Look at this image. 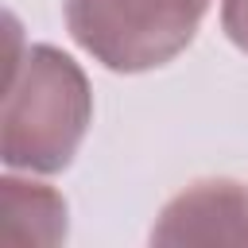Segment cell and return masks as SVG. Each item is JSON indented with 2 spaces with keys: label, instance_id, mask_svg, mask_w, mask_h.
I'll return each mask as SVG.
<instances>
[{
  "label": "cell",
  "instance_id": "obj_1",
  "mask_svg": "<svg viewBox=\"0 0 248 248\" xmlns=\"http://www.w3.org/2000/svg\"><path fill=\"white\" fill-rule=\"evenodd\" d=\"M93 124L85 70L50 43H31L8 66L4 93V167L58 174L74 163Z\"/></svg>",
  "mask_w": 248,
  "mask_h": 248
},
{
  "label": "cell",
  "instance_id": "obj_2",
  "mask_svg": "<svg viewBox=\"0 0 248 248\" xmlns=\"http://www.w3.org/2000/svg\"><path fill=\"white\" fill-rule=\"evenodd\" d=\"M209 0H62L70 39L112 74L174 62L198 35Z\"/></svg>",
  "mask_w": 248,
  "mask_h": 248
},
{
  "label": "cell",
  "instance_id": "obj_3",
  "mask_svg": "<svg viewBox=\"0 0 248 248\" xmlns=\"http://www.w3.org/2000/svg\"><path fill=\"white\" fill-rule=\"evenodd\" d=\"M151 244H248V186L236 178L186 186L155 217Z\"/></svg>",
  "mask_w": 248,
  "mask_h": 248
},
{
  "label": "cell",
  "instance_id": "obj_4",
  "mask_svg": "<svg viewBox=\"0 0 248 248\" xmlns=\"http://www.w3.org/2000/svg\"><path fill=\"white\" fill-rule=\"evenodd\" d=\"M4 217L8 240L16 244H62L66 240V198L54 186L4 174Z\"/></svg>",
  "mask_w": 248,
  "mask_h": 248
},
{
  "label": "cell",
  "instance_id": "obj_5",
  "mask_svg": "<svg viewBox=\"0 0 248 248\" xmlns=\"http://www.w3.org/2000/svg\"><path fill=\"white\" fill-rule=\"evenodd\" d=\"M221 31L236 50L248 54V0H221Z\"/></svg>",
  "mask_w": 248,
  "mask_h": 248
}]
</instances>
